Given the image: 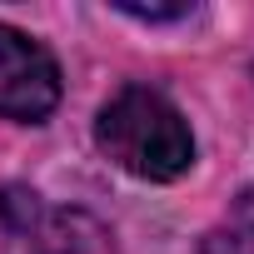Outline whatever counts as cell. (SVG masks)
<instances>
[{
  "mask_svg": "<svg viewBox=\"0 0 254 254\" xmlns=\"http://www.w3.org/2000/svg\"><path fill=\"white\" fill-rule=\"evenodd\" d=\"M95 145L135 180H180L190 165H194V135L185 115L160 95V90H145V85H130L120 90L100 120H95Z\"/></svg>",
  "mask_w": 254,
  "mask_h": 254,
  "instance_id": "1",
  "label": "cell"
},
{
  "mask_svg": "<svg viewBox=\"0 0 254 254\" xmlns=\"http://www.w3.org/2000/svg\"><path fill=\"white\" fill-rule=\"evenodd\" d=\"M55 105H60V70H55V60L30 35L0 25V115L35 125Z\"/></svg>",
  "mask_w": 254,
  "mask_h": 254,
  "instance_id": "2",
  "label": "cell"
},
{
  "mask_svg": "<svg viewBox=\"0 0 254 254\" xmlns=\"http://www.w3.org/2000/svg\"><path fill=\"white\" fill-rule=\"evenodd\" d=\"M30 249L35 254H115V239L110 229L85 214V209H60V214H45L35 229H30Z\"/></svg>",
  "mask_w": 254,
  "mask_h": 254,
  "instance_id": "3",
  "label": "cell"
},
{
  "mask_svg": "<svg viewBox=\"0 0 254 254\" xmlns=\"http://www.w3.org/2000/svg\"><path fill=\"white\" fill-rule=\"evenodd\" d=\"M199 254H254V190H244L229 204V214L204 234Z\"/></svg>",
  "mask_w": 254,
  "mask_h": 254,
  "instance_id": "4",
  "label": "cell"
},
{
  "mask_svg": "<svg viewBox=\"0 0 254 254\" xmlns=\"http://www.w3.org/2000/svg\"><path fill=\"white\" fill-rule=\"evenodd\" d=\"M125 15H135V20H180V15H190V5H120Z\"/></svg>",
  "mask_w": 254,
  "mask_h": 254,
  "instance_id": "5",
  "label": "cell"
}]
</instances>
